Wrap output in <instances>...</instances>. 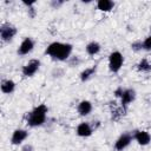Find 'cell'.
I'll use <instances>...</instances> for the list:
<instances>
[{"label":"cell","instance_id":"7402d4cb","mask_svg":"<svg viewBox=\"0 0 151 151\" xmlns=\"http://www.w3.org/2000/svg\"><path fill=\"white\" fill-rule=\"evenodd\" d=\"M27 14H28V17H29V18H32V19L37 15V11H35L34 6H32V7H28V8H27Z\"/></svg>","mask_w":151,"mask_h":151},{"label":"cell","instance_id":"e0dca14e","mask_svg":"<svg viewBox=\"0 0 151 151\" xmlns=\"http://www.w3.org/2000/svg\"><path fill=\"white\" fill-rule=\"evenodd\" d=\"M137 70L139 72H150L151 71V64L149 63L147 59H142L138 64H137Z\"/></svg>","mask_w":151,"mask_h":151},{"label":"cell","instance_id":"9a60e30c","mask_svg":"<svg viewBox=\"0 0 151 151\" xmlns=\"http://www.w3.org/2000/svg\"><path fill=\"white\" fill-rule=\"evenodd\" d=\"M100 44L99 42H97V41H91V42H88L87 45H86V47H85V50H86V53L88 54V55H96V54H98L99 52H100Z\"/></svg>","mask_w":151,"mask_h":151},{"label":"cell","instance_id":"8fae6325","mask_svg":"<svg viewBox=\"0 0 151 151\" xmlns=\"http://www.w3.org/2000/svg\"><path fill=\"white\" fill-rule=\"evenodd\" d=\"M93 133V130L91 127V124L83 122L77 126V134L79 137H90Z\"/></svg>","mask_w":151,"mask_h":151},{"label":"cell","instance_id":"3957f363","mask_svg":"<svg viewBox=\"0 0 151 151\" xmlns=\"http://www.w3.org/2000/svg\"><path fill=\"white\" fill-rule=\"evenodd\" d=\"M114 96L120 98V104L124 110L127 109L129 104H131L134 99H136V91L133 88H123V87H118L114 91Z\"/></svg>","mask_w":151,"mask_h":151},{"label":"cell","instance_id":"d6986e66","mask_svg":"<svg viewBox=\"0 0 151 151\" xmlns=\"http://www.w3.org/2000/svg\"><path fill=\"white\" fill-rule=\"evenodd\" d=\"M143 50L151 51V35H149L147 38H145V40L143 41Z\"/></svg>","mask_w":151,"mask_h":151},{"label":"cell","instance_id":"6da1fadb","mask_svg":"<svg viewBox=\"0 0 151 151\" xmlns=\"http://www.w3.org/2000/svg\"><path fill=\"white\" fill-rule=\"evenodd\" d=\"M72 45L71 44H65V42H59V41H54L51 42L46 50L45 53L47 55H50L53 60H58V61H65L67 59L71 58V53H72Z\"/></svg>","mask_w":151,"mask_h":151},{"label":"cell","instance_id":"ffe728a7","mask_svg":"<svg viewBox=\"0 0 151 151\" xmlns=\"http://www.w3.org/2000/svg\"><path fill=\"white\" fill-rule=\"evenodd\" d=\"M63 5H64V1L63 0H52L51 1V7H53L54 9H58Z\"/></svg>","mask_w":151,"mask_h":151},{"label":"cell","instance_id":"7a4b0ae2","mask_svg":"<svg viewBox=\"0 0 151 151\" xmlns=\"http://www.w3.org/2000/svg\"><path fill=\"white\" fill-rule=\"evenodd\" d=\"M47 112H48V107L45 104H40V105L35 106L26 116L27 125L31 127H38V126L44 125V123L46 122Z\"/></svg>","mask_w":151,"mask_h":151},{"label":"cell","instance_id":"cb8c5ba5","mask_svg":"<svg viewBox=\"0 0 151 151\" xmlns=\"http://www.w3.org/2000/svg\"><path fill=\"white\" fill-rule=\"evenodd\" d=\"M150 32H151V27H150Z\"/></svg>","mask_w":151,"mask_h":151},{"label":"cell","instance_id":"30bf717a","mask_svg":"<svg viewBox=\"0 0 151 151\" xmlns=\"http://www.w3.org/2000/svg\"><path fill=\"white\" fill-rule=\"evenodd\" d=\"M133 139H136V142L142 145L145 146L147 144H150L151 142V136L147 131H134L133 132Z\"/></svg>","mask_w":151,"mask_h":151},{"label":"cell","instance_id":"5b68a950","mask_svg":"<svg viewBox=\"0 0 151 151\" xmlns=\"http://www.w3.org/2000/svg\"><path fill=\"white\" fill-rule=\"evenodd\" d=\"M17 32H18L17 27L11 22H4L0 26V38L5 42L11 41L17 34Z\"/></svg>","mask_w":151,"mask_h":151},{"label":"cell","instance_id":"52a82bcc","mask_svg":"<svg viewBox=\"0 0 151 151\" xmlns=\"http://www.w3.org/2000/svg\"><path fill=\"white\" fill-rule=\"evenodd\" d=\"M132 139H133V133L126 132V133L120 134L119 138L114 143V150L116 151H123V150H125L131 144Z\"/></svg>","mask_w":151,"mask_h":151},{"label":"cell","instance_id":"277c9868","mask_svg":"<svg viewBox=\"0 0 151 151\" xmlns=\"http://www.w3.org/2000/svg\"><path fill=\"white\" fill-rule=\"evenodd\" d=\"M124 63V57L119 51H114L109 55V68L111 72L117 73L120 71Z\"/></svg>","mask_w":151,"mask_h":151},{"label":"cell","instance_id":"5bb4252c","mask_svg":"<svg viewBox=\"0 0 151 151\" xmlns=\"http://www.w3.org/2000/svg\"><path fill=\"white\" fill-rule=\"evenodd\" d=\"M97 7L98 9H100L101 12H110L113 9L114 7V2L111 0H99L97 2Z\"/></svg>","mask_w":151,"mask_h":151},{"label":"cell","instance_id":"7c38bea8","mask_svg":"<svg viewBox=\"0 0 151 151\" xmlns=\"http://www.w3.org/2000/svg\"><path fill=\"white\" fill-rule=\"evenodd\" d=\"M77 111L80 116H88L92 111V104L88 100H81L78 106H77Z\"/></svg>","mask_w":151,"mask_h":151},{"label":"cell","instance_id":"603a6c76","mask_svg":"<svg viewBox=\"0 0 151 151\" xmlns=\"http://www.w3.org/2000/svg\"><path fill=\"white\" fill-rule=\"evenodd\" d=\"M21 151H34V147L32 144H25L21 146Z\"/></svg>","mask_w":151,"mask_h":151},{"label":"cell","instance_id":"8992f818","mask_svg":"<svg viewBox=\"0 0 151 151\" xmlns=\"http://www.w3.org/2000/svg\"><path fill=\"white\" fill-rule=\"evenodd\" d=\"M39 68H40V60L31 59L27 64H25L22 66L21 72H22V76H25V77H32L39 71Z\"/></svg>","mask_w":151,"mask_h":151},{"label":"cell","instance_id":"ac0fdd59","mask_svg":"<svg viewBox=\"0 0 151 151\" xmlns=\"http://www.w3.org/2000/svg\"><path fill=\"white\" fill-rule=\"evenodd\" d=\"M131 50L133 52H140L143 50V41L140 40H137V41H133L131 44Z\"/></svg>","mask_w":151,"mask_h":151},{"label":"cell","instance_id":"2e32d148","mask_svg":"<svg viewBox=\"0 0 151 151\" xmlns=\"http://www.w3.org/2000/svg\"><path fill=\"white\" fill-rule=\"evenodd\" d=\"M96 71H97V65H93V66H91V67H87V68H85L84 71H81V73H80V80L81 81H87L92 76H94V73H96Z\"/></svg>","mask_w":151,"mask_h":151},{"label":"cell","instance_id":"ba28073f","mask_svg":"<svg viewBox=\"0 0 151 151\" xmlns=\"http://www.w3.org/2000/svg\"><path fill=\"white\" fill-rule=\"evenodd\" d=\"M33 48H34V41L31 38H25L21 41V44L19 45L17 52L19 55H26V54L31 53L33 51Z\"/></svg>","mask_w":151,"mask_h":151},{"label":"cell","instance_id":"44dd1931","mask_svg":"<svg viewBox=\"0 0 151 151\" xmlns=\"http://www.w3.org/2000/svg\"><path fill=\"white\" fill-rule=\"evenodd\" d=\"M70 66H78L79 64H80V59L76 55V57H71L70 58Z\"/></svg>","mask_w":151,"mask_h":151},{"label":"cell","instance_id":"9c48e42d","mask_svg":"<svg viewBox=\"0 0 151 151\" xmlns=\"http://www.w3.org/2000/svg\"><path fill=\"white\" fill-rule=\"evenodd\" d=\"M28 137V132L24 129H17L13 131L12 137H11V144L13 145H19L21 144L26 138Z\"/></svg>","mask_w":151,"mask_h":151},{"label":"cell","instance_id":"4fadbf2b","mask_svg":"<svg viewBox=\"0 0 151 151\" xmlns=\"http://www.w3.org/2000/svg\"><path fill=\"white\" fill-rule=\"evenodd\" d=\"M15 90V83L11 79H4L1 81V91L5 94H11Z\"/></svg>","mask_w":151,"mask_h":151}]
</instances>
